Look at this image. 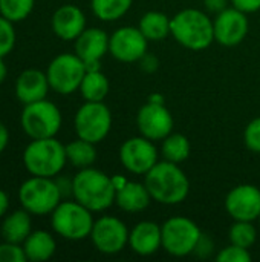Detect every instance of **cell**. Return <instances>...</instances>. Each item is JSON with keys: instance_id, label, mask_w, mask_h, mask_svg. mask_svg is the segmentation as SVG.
<instances>
[{"instance_id": "30bf717a", "label": "cell", "mask_w": 260, "mask_h": 262, "mask_svg": "<svg viewBox=\"0 0 260 262\" xmlns=\"http://www.w3.org/2000/svg\"><path fill=\"white\" fill-rule=\"evenodd\" d=\"M86 64L77 54H60L48 66L46 75L52 91L61 95H70L80 89L86 75Z\"/></svg>"}, {"instance_id": "f35d334b", "label": "cell", "mask_w": 260, "mask_h": 262, "mask_svg": "<svg viewBox=\"0 0 260 262\" xmlns=\"http://www.w3.org/2000/svg\"><path fill=\"white\" fill-rule=\"evenodd\" d=\"M8 143H9V132H8V127L0 121V154L5 152V149L8 147Z\"/></svg>"}, {"instance_id": "277c9868", "label": "cell", "mask_w": 260, "mask_h": 262, "mask_svg": "<svg viewBox=\"0 0 260 262\" xmlns=\"http://www.w3.org/2000/svg\"><path fill=\"white\" fill-rule=\"evenodd\" d=\"M66 146L55 137L32 140L23 150V164L34 177H57L66 166Z\"/></svg>"}, {"instance_id": "484cf974", "label": "cell", "mask_w": 260, "mask_h": 262, "mask_svg": "<svg viewBox=\"0 0 260 262\" xmlns=\"http://www.w3.org/2000/svg\"><path fill=\"white\" fill-rule=\"evenodd\" d=\"M66 158L77 169L92 167V164L97 161L95 144L83 138H77L66 144Z\"/></svg>"}, {"instance_id": "9c48e42d", "label": "cell", "mask_w": 260, "mask_h": 262, "mask_svg": "<svg viewBox=\"0 0 260 262\" xmlns=\"http://www.w3.org/2000/svg\"><path fill=\"white\" fill-rule=\"evenodd\" d=\"M74 127L78 138L101 143L112 129V112L103 101H86L75 114Z\"/></svg>"}, {"instance_id": "4dcf8cb0", "label": "cell", "mask_w": 260, "mask_h": 262, "mask_svg": "<svg viewBox=\"0 0 260 262\" xmlns=\"http://www.w3.org/2000/svg\"><path fill=\"white\" fill-rule=\"evenodd\" d=\"M15 46L14 23L0 15V57H6Z\"/></svg>"}, {"instance_id": "ab89813d", "label": "cell", "mask_w": 260, "mask_h": 262, "mask_svg": "<svg viewBox=\"0 0 260 262\" xmlns=\"http://www.w3.org/2000/svg\"><path fill=\"white\" fill-rule=\"evenodd\" d=\"M8 207H9V198L6 192L0 189V218L5 216V213L8 212Z\"/></svg>"}, {"instance_id": "e0dca14e", "label": "cell", "mask_w": 260, "mask_h": 262, "mask_svg": "<svg viewBox=\"0 0 260 262\" xmlns=\"http://www.w3.org/2000/svg\"><path fill=\"white\" fill-rule=\"evenodd\" d=\"M107 52L109 35L100 28H86L75 38V54L84 61L86 71H100V61Z\"/></svg>"}, {"instance_id": "ffe728a7", "label": "cell", "mask_w": 260, "mask_h": 262, "mask_svg": "<svg viewBox=\"0 0 260 262\" xmlns=\"http://www.w3.org/2000/svg\"><path fill=\"white\" fill-rule=\"evenodd\" d=\"M129 246L139 256H152L162 247L161 226L153 221L138 223L129 233Z\"/></svg>"}, {"instance_id": "e575fe53", "label": "cell", "mask_w": 260, "mask_h": 262, "mask_svg": "<svg viewBox=\"0 0 260 262\" xmlns=\"http://www.w3.org/2000/svg\"><path fill=\"white\" fill-rule=\"evenodd\" d=\"M213 250H215L213 239L210 236H207L205 233H202L201 238H199V241H198V244H196V247H195V250H193V255L204 259V258H208Z\"/></svg>"}, {"instance_id": "d6a6232c", "label": "cell", "mask_w": 260, "mask_h": 262, "mask_svg": "<svg viewBox=\"0 0 260 262\" xmlns=\"http://www.w3.org/2000/svg\"><path fill=\"white\" fill-rule=\"evenodd\" d=\"M25 249L21 244L5 241L0 244V262H26Z\"/></svg>"}, {"instance_id": "7bdbcfd3", "label": "cell", "mask_w": 260, "mask_h": 262, "mask_svg": "<svg viewBox=\"0 0 260 262\" xmlns=\"http://www.w3.org/2000/svg\"><path fill=\"white\" fill-rule=\"evenodd\" d=\"M149 101H152V103H164V97L161 94H152L149 97Z\"/></svg>"}, {"instance_id": "603a6c76", "label": "cell", "mask_w": 260, "mask_h": 262, "mask_svg": "<svg viewBox=\"0 0 260 262\" xmlns=\"http://www.w3.org/2000/svg\"><path fill=\"white\" fill-rule=\"evenodd\" d=\"M0 232H2V238L5 241L15 243V244H23L25 239L32 232L31 213L26 212L25 209L9 213L3 220Z\"/></svg>"}, {"instance_id": "6da1fadb", "label": "cell", "mask_w": 260, "mask_h": 262, "mask_svg": "<svg viewBox=\"0 0 260 262\" xmlns=\"http://www.w3.org/2000/svg\"><path fill=\"white\" fill-rule=\"evenodd\" d=\"M144 184L153 201L166 206L181 204L190 192V181L185 172L172 161H158L146 175Z\"/></svg>"}, {"instance_id": "1f68e13d", "label": "cell", "mask_w": 260, "mask_h": 262, "mask_svg": "<svg viewBox=\"0 0 260 262\" xmlns=\"http://www.w3.org/2000/svg\"><path fill=\"white\" fill-rule=\"evenodd\" d=\"M253 259L248 249L230 244L228 247L222 249L218 255H216V261L218 262H250Z\"/></svg>"}, {"instance_id": "60d3db41", "label": "cell", "mask_w": 260, "mask_h": 262, "mask_svg": "<svg viewBox=\"0 0 260 262\" xmlns=\"http://www.w3.org/2000/svg\"><path fill=\"white\" fill-rule=\"evenodd\" d=\"M112 183H113V186H115V190H118V189H121V187L127 183V180H126L123 175H113V177H112Z\"/></svg>"}, {"instance_id": "5b68a950", "label": "cell", "mask_w": 260, "mask_h": 262, "mask_svg": "<svg viewBox=\"0 0 260 262\" xmlns=\"http://www.w3.org/2000/svg\"><path fill=\"white\" fill-rule=\"evenodd\" d=\"M63 193L57 181L48 177H31L18 189L21 209L35 216L51 215L61 203Z\"/></svg>"}, {"instance_id": "f546056e", "label": "cell", "mask_w": 260, "mask_h": 262, "mask_svg": "<svg viewBox=\"0 0 260 262\" xmlns=\"http://www.w3.org/2000/svg\"><path fill=\"white\" fill-rule=\"evenodd\" d=\"M34 5L35 0H0V15L17 23L29 17Z\"/></svg>"}, {"instance_id": "2e32d148", "label": "cell", "mask_w": 260, "mask_h": 262, "mask_svg": "<svg viewBox=\"0 0 260 262\" xmlns=\"http://www.w3.org/2000/svg\"><path fill=\"white\" fill-rule=\"evenodd\" d=\"M225 210L234 221L254 223L260 216V189L253 184L233 187L225 198Z\"/></svg>"}, {"instance_id": "7402d4cb", "label": "cell", "mask_w": 260, "mask_h": 262, "mask_svg": "<svg viewBox=\"0 0 260 262\" xmlns=\"http://www.w3.org/2000/svg\"><path fill=\"white\" fill-rule=\"evenodd\" d=\"M21 246L25 249L26 259L32 262L48 261L54 256V253L57 250L55 238L46 230L31 232Z\"/></svg>"}, {"instance_id": "74e56055", "label": "cell", "mask_w": 260, "mask_h": 262, "mask_svg": "<svg viewBox=\"0 0 260 262\" xmlns=\"http://www.w3.org/2000/svg\"><path fill=\"white\" fill-rule=\"evenodd\" d=\"M202 2H204V6H205V9L208 12L219 14L221 11L228 8V2L230 0H202Z\"/></svg>"}, {"instance_id": "44dd1931", "label": "cell", "mask_w": 260, "mask_h": 262, "mask_svg": "<svg viewBox=\"0 0 260 262\" xmlns=\"http://www.w3.org/2000/svg\"><path fill=\"white\" fill-rule=\"evenodd\" d=\"M115 203L121 210L127 213H138L150 206L152 196L144 183L141 184L135 181H127L121 189L116 190Z\"/></svg>"}, {"instance_id": "52a82bcc", "label": "cell", "mask_w": 260, "mask_h": 262, "mask_svg": "<svg viewBox=\"0 0 260 262\" xmlns=\"http://www.w3.org/2000/svg\"><path fill=\"white\" fill-rule=\"evenodd\" d=\"M61 123L60 109L46 98L25 104L20 115L21 129L31 140L55 137L60 132Z\"/></svg>"}, {"instance_id": "f1b7e54d", "label": "cell", "mask_w": 260, "mask_h": 262, "mask_svg": "<svg viewBox=\"0 0 260 262\" xmlns=\"http://www.w3.org/2000/svg\"><path fill=\"white\" fill-rule=\"evenodd\" d=\"M230 244L250 249L257 241V229L250 221H234L228 232Z\"/></svg>"}, {"instance_id": "83f0119b", "label": "cell", "mask_w": 260, "mask_h": 262, "mask_svg": "<svg viewBox=\"0 0 260 262\" xmlns=\"http://www.w3.org/2000/svg\"><path fill=\"white\" fill-rule=\"evenodd\" d=\"M133 0H90L92 12L103 21H115L127 14Z\"/></svg>"}, {"instance_id": "b9f144b4", "label": "cell", "mask_w": 260, "mask_h": 262, "mask_svg": "<svg viewBox=\"0 0 260 262\" xmlns=\"http://www.w3.org/2000/svg\"><path fill=\"white\" fill-rule=\"evenodd\" d=\"M6 75H8V68L5 63V57H0V84L5 81Z\"/></svg>"}, {"instance_id": "ba28073f", "label": "cell", "mask_w": 260, "mask_h": 262, "mask_svg": "<svg viewBox=\"0 0 260 262\" xmlns=\"http://www.w3.org/2000/svg\"><path fill=\"white\" fill-rule=\"evenodd\" d=\"M162 249L176 258L193 255V250L202 235L198 224L185 216L169 218L162 226Z\"/></svg>"}, {"instance_id": "ac0fdd59", "label": "cell", "mask_w": 260, "mask_h": 262, "mask_svg": "<svg viewBox=\"0 0 260 262\" xmlns=\"http://www.w3.org/2000/svg\"><path fill=\"white\" fill-rule=\"evenodd\" d=\"M51 26L58 38L75 41V38L86 29V15L75 5H63L54 12Z\"/></svg>"}, {"instance_id": "cb8c5ba5", "label": "cell", "mask_w": 260, "mask_h": 262, "mask_svg": "<svg viewBox=\"0 0 260 262\" xmlns=\"http://www.w3.org/2000/svg\"><path fill=\"white\" fill-rule=\"evenodd\" d=\"M170 21L172 18L167 14L161 11H149L141 17L138 28L149 41H158L170 34Z\"/></svg>"}, {"instance_id": "3957f363", "label": "cell", "mask_w": 260, "mask_h": 262, "mask_svg": "<svg viewBox=\"0 0 260 262\" xmlns=\"http://www.w3.org/2000/svg\"><path fill=\"white\" fill-rule=\"evenodd\" d=\"M170 34L190 51H204L215 41L213 20L196 8H187L175 14L170 21Z\"/></svg>"}, {"instance_id": "836d02e7", "label": "cell", "mask_w": 260, "mask_h": 262, "mask_svg": "<svg viewBox=\"0 0 260 262\" xmlns=\"http://www.w3.org/2000/svg\"><path fill=\"white\" fill-rule=\"evenodd\" d=\"M244 141L251 152L260 154V117L248 123L244 132Z\"/></svg>"}, {"instance_id": "ee69618b", "label": "cell", "mask_w": 260, "mask_h": 262, "mask_svg": "<svg viewBox=\"0 0 260 262\" xmlns=\"http://www.w3.org/2000/svg\"><path fill=\"white\" fill-rule=\"evenodd\" d=\"M259 226H260V216H259Z\"/></svg>"}, {"instance_id": "5bb4252c", "label": "cell", "mask_w": 260, "mask_h": 262, "mask_svg": "<svg viewBox=\"0 0 260 262\" xmlns=\"http://www.w3.org/2000/svg\"><path fill=\"white\" fill-rule=\"evenodd\" d=\"M173 115L164 103L147 101L136 115V126L143 137L152 141H161L173 132Z\"/></svg>"}, {"instance_id": "8d00e7d4", "label": "cell", "mask_w": 260, "mask_h": 262, "mask_svg": "<svg viewBox=\"0 0 260 262\" xmlns=\"http://www.w3.org/2000/svg\"><path fill=\"white\" fill-rule=\"evenodd\" d=\"M139 64H141V69H143L144 72L152 74V72H155V71L158 69L159 61H158V57H156V55H153V54H150V52H146V54L141 57Z\"/></svg>"}, {"instance_id": "d590c367", "label": "cell", "mask_w": 260, "mask_h": 262, "mask_svg": "<svg viewBox=\"0 0 260 262\" xmlns=\"http://www.w3.org/2000/svg\"><path fill=\"white\" fill-rule=\"evenodd\" d=\"M233 8L245 12V14H251V12H257L260 9V0H230Z\"/></svg>"}, {"instance_id": "7c38bea8", "label": "cell", "mask_w": 260, "mask_h": 262, "mask_svg": "<svg viewBox=\"0 0 260 262\" xmlns=\"http://www.w3.org/2000/svg\"><path fill=\"white\" fill-rule=\"evenodd\" d=\"M155 141L146 137H132L120 147V161L123 167L135 175H146L158 163V149Z\"/></svg>"}, {"instance_id": "8fae6325", "label": "cell", "mask_w": 260, "mask_h": 262, "mask_svg": "<svg viewBox=\"0 0 260 262\" xmlns=\"http://www.w3.org/2000/svg\"><path fill=\"white\" fill-rule=\"evenodd\" d=\"M129 229L116 216H101L93 223L90 239L93 247L103 255H116L129 246Z\"/></svg>"}, {"instance_id": "8992f818", "label": "cell", "mask_w": 260, "mask_h": 262, "mask_svg": "<svg viewBox=\"0 0 260 262\" xmlns=\"http://www.w3.org/2000/svg\"><path fill=\"white\" fill-rule=\"evenodd\" d=\"M92 213L78 201H61L51 213V226L67 241H83L90 236L95 223Z\"/></svg>"}, {"instance_id": "d6986e66", "label": "cell", "mask_w": 260, "mask_h": 262, "mask_svg": "<svg viewBox=\"0 0 260 262\" xmlns=\"http://www.w3.org/2000/svg\"><path fill=\"white\" fill-rule=\"evenodd\" d=\"M49 80L46 72L38 69H25L15 80L14 92L17 100L25 106L46 98L49 92Z\"/></svg>"}, {"instance_id": "d4e9b609", "label": "cell", "mask_w": 260, "mask_h": 262, "mask_svg": "<svg viewBox=\"0 0 260 262\" xmlns=\"http://www.w3.org/2000/svg\"><path fill=\"white\" fill-rule=\"evenodd\" d=\"M109 89V78L101 71H87L78 91L84 101H103L107 97Z\"/></svg>"}, {"instance_id": "4fadbf2b", "label": "cell", "mask_w": 260, "mask_h": 262, "mask_svg": "<svg viewBox=\"0 0 260 262\" xmlns=\"http://www.w3.org/2000/svg\"><path fill=\"white\" fill-rule=\"evenodd\" d=\"M147 48L149 40L136 26H123L109 37V52L123 63L139 61Z\"/></svg>"}, {"instance_id": "9a60e30c", "label": "cell", "mask_w": 260, "mask_h": 262, "mask_svg": "<svg viewBox=\"0 0 260 262\" xmlns=\"http://www.w3.org/2000/svg\"><path fill=\"white\" fill-rule=\"evenodd\" d=\"M215 26V40L227 48L241 45L250 29L248 17L245 12L236 8H227L216 14L213 20Z\"/></svg>"}, {"instance_id": "7a4b0ae2", "label": "cell", "mask_w": 260, "mask_h": 262, "mask_svg": "<svg viewBox=\"0 0 260 262\" xmlns=\"http://www.w3.org/2000/svg\"><path fill=\"white\" fill-rule=\"evenodd\" d=\"M72 195L90 212H103L115 203L116 190L112 177L98 169L86 167L72 178Z\"/></svg>"}, {"instance_id": "4316f807", "label": "cell", "mask_w": 260, "mask_h": 262, "mask_svg": "<svg viewBox=\"0 0 260 262\" xmlns=\"http://www.w3.org/2000/svg\"><path fill=\"white\" fill-rule=\"evenodd\" d=\"M190 141L185 135L182 134H170L162 140V146H161V154L164 157V160L172 161V163H182L190 157Z\"/></svg>"}]
</instances>
